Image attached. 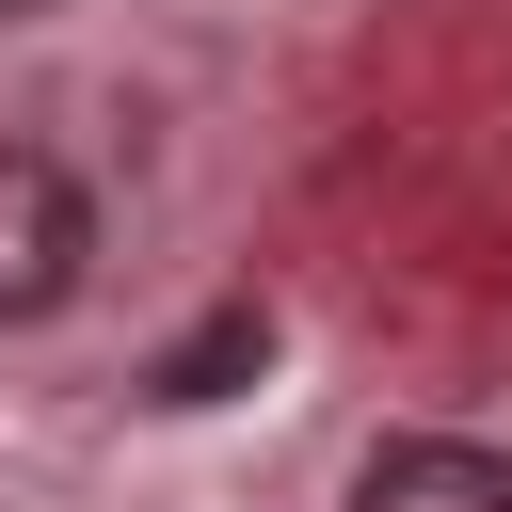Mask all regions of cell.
Listing matches in <instances>:
<instances>
[{"instance_id": "4", "label": "cell", "mask_w": 512, "mask_h": 512, "mask_svg": "<svg viewBox=\"0 0 512 512\" xmlns=\"http://www.w3.org/2000/svg\"><path fill=\"white\" fill-rule=\"evenodd\" d=\"M0 16H16V0H0Z\"/></svg>"}, {"instance_id": "2", "label": "cell", "mask_w": 512, "mask_h": 512, "mask_svg": "<svg viewBox=\"0 0 512 512\" xmlns=\"http://www.w3.org/2000/svg\"><path fill=\"white\" fill-rule=\"evenodd\" d=\"M352 512H512V448H464V432H416L352 480Z\"/></svg>"}, {"instance_id": "3", "label": "cell", "mask_w": 512, "mask_h": 512, "mask_svg": "<svg viewBox=\"0 0 512 512\" xmlns=\"http://www.w3.org/2000/svg\"><path fill=\"white\" fill-rule=\"evenodd\" d=\"M256 352H272V320H256V304H224L208 336H176V352H160V400H224Z\"/></svg>"}, {"instance_id": "1", "label": "cell", "mask_w": 512, "mask_h": 512, "mask_svg": "<svg viewBox=\"0 0 512 512\" xmlns=\"http://www.w3.org/2000/svg\"><path fill=\"white\" fill-rule=\"evenodd\" d=\"M80 256H96L80 176H64V160H32V144H0V320L64 304V288H80Z\"/></svg>"}]
</instances>
